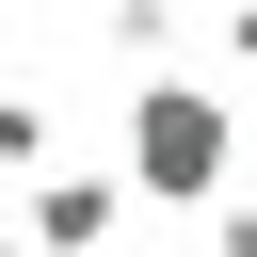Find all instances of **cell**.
Here are the masks:
<instances>
[{"label": "cell", "instance_id": "3957f363", "mask_svg": "<svg viewBox=\"0 0 257 257\" xmlns=\"http://www.w3.org/2000/svg\"><path fill=\"white\" fill-rule=\"evenodd\" d=\"M96 32H112V64H145V80H161V32H177V0H112Z\"/></svg>", "mask_w": 257, "mask_h": 257}, {"label": "cell", "instance_id": "8992f818", "mask_svg": "<svg viewBox=\"0 0 257 257\" xmlns=\"http://www.w3.org/2000/svg\"><path fill=\"white\" fill-rule=\"evenodd\" d=\"M0 257H32V241H16V225H0Z\"/></svg>", "mask_w": 257, "mask_h": 257}, {"label": "cell", "instance_id": "5b68a950", "mask_svg": "<svg viewBox=\"0 0 257 257\" xmlns=\"http://www.w3.org/2000/svg\"><path fill=\"white\" fill-rule=\"evenodd\" d=\"M209 32H225V64H257V0H225V16H209Z\"/></svg>", "mask_w": 257, "mask_h": 257}, {"label": "cell", "instance_id": "6da1fadb", "mask_svg": "<svg viewBox=\"0 0 257 257\" xmlns=\"http://www.w3.org/2000/svg\"><path fill=\"white\" fill-rule=\"evenodd\" d=\"M112 193H128V209H209V193H241V112H225L209 80H128V161H112Z\"/></svg>", "mask_w": 257, "mask_h": 257}, {"label": "cell", "instance_id": "7a4b0ae2", "mask_svg": "<svg viewBox=\"0 0 257 257\" xmlns=\"http://www.w3.org/2000/svg\"><path fill=\"white\" fill-rule=\"evenodd\" d=\"M32 257H96V241H128V193H112V161H48L32 177V209H0Z\"/></svg>", "mask_w": 257, "mask_h": 257}, {"label": "cell", "instance_id": "277c9868", "mask_svg": "<svg viewBox=\"0 0 257 257\" xmlns=\"http://www.w3.org/2000/svg\"><path fill=\"white\" fill-rule=\"evenodd\" d=\"M209 257H257V193H209Z\"/></svg>", "mask_w": 257, "mask_h": 257}]
</instances>
